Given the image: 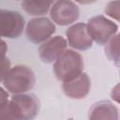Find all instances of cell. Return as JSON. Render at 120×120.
Returning a JSON list of instances; mask_svg holds the SVG:
<instances>
[{"mask_svg": "<svg viewBox=\"0 0 120 120\" xmlns=\"http://www.w3.org/2000/svg\"><path fill=\"white\" fill-rule=\"evenodd\" d=\"M2 86L11 95L25 94L36 84V75L31 67L16 65L1 77Z\"/></svg>", "mask_w": 120, "mask_h": 120, "instance_id": "1", "label": "cell"}, {"mask_svg": "<svg viewBox=\"0 0 120 120\" xmlns=\"http://www.w3.org/2000/svg\"><path fill=\"white\" fill-rule=\"evenodd\" d=\"M53 73L62 82H69L83 72L84 61L82 55L73 49H68L54 63Z\"/></svg>", "mask_w": 120, "mask_h": 120, "instance_id": "2", "label": "cell"}, {"mask_svg": "<svg viewBox=\"0 0 120 120\" xmlns=\"http://www.w3.org/2000/svg\"><path fill=\"white\" fill-rule=\"evenodd\" d=\"M18 120H34L40 110V101L33 93L12 95L6 107Z\"/></svg>", "mask_w": 120, "mask_h": 120, "instance_id": "3", "label": "cell"}, {"mask_svg": "<svg viewBox=\"0 0 120 120\" xmlns=\"http://www.w3.org/2000/svg\"><path fill=\"white\" fill-rule=\"evenodd\" d=\"M86 24L90 38L100 46H105L118 32V25L104 15H96L90 18Z\"/></svg>", "mask_w": 120, "mask_h": 120, "instance_id": "4", "label": "cell"}, {"mask_svg": "<svg viewBox=\"0 0 120 120\" xmlns=\"http://www.w3.org/2000/svg\"><path fill=\"white\" fill-rule=\"evenodd\" d=\"M55 24L47 17H36L28 21L25 27L27 39L34 44H42L55 32Z\"/></svg>", "mask_w": 120, "mask_h": 120, "instance_id": "5", "label": "cell"}, {"mask_svg": "<svg viewBox=\"0 0 120 120\" xmlns=\"http://www.w3.org/2000/svg\"><path fill=\"white\" fill-rule=\"evenodd\" d=\"M80 17V8L75 2L68 0L55 1L50 10V18L53 23L61 26L74 24Z\"/></svg>", "mask_w": 120, "mask_h": 120, "instance_id": "6", "label": "cell"}, {"mask_svg": "<svg viewBox=\"0 0 120 120\" xmlns=\"http://www.w3.org/2000/svg\"><path fill=\"white\" fill-rule=\"evenodd\" d=\"M0 24L2 38L14 39L22 34L25 20L20 12L3 8L0 11Z\"/></svg>", "mask_w": 120, "mask_h": 120, "instance_id": "7", "label": "cell"}, {"mask_svg": "<svg viewBox=\"0 0 120 120\" xmlns=\"http://www.w3.org/2000/svg\"><path fill=\"white\" fill-rule=\"evenodd\" d=\"M68 44L75 51H87L93 45L85 22H76L70 25L66 31Z\"/></svg>", "mask_w": 120, "mask_h": 120, "instance_id": "8", "label": "cell"}, {"mask_svg": "<svg viewBox=\"0 0 120 120\" xmlns=\"http://www.w3.org/2000/svg\"><path fill=\"white\" fill-rule=\"evenodd\" d=\"M68 50V41L62 36H54L38 48L39 59L45 64L54 63Z\"/></svg>", "mask_w": 120, "mask_h": 120, "instance_id": "9", "label": "cell"}, {"mask_svg": "<svg viewBox=\"0 0 120 120\" xmlns=\"http://www.w3.org/2000/svg\"><path fill=\"white\" fill-rule=\"evenodd\" d=\"M62 89L68 98L72 99H82L90 92L91 80L86 73L82 72L77 78L63 82Z\"/></svg>", "mask_w": 120, "mask_h": 120, "instance_id": "10", "label": "cell"}, {"mask_svg": "<svg viewBox=\"0 0 120 120\" xmlns=\"http://www.w3.org/2000/svg\"><path fill=\"white\" fill-rule=\"evenodd\" d=\"M88 120H119V110L110 100H99L89 109Z\"/></svg>", "mask_w": 120, "mask_h": 120, "instance_id": "11", "label": "cell"}, {"mask_svg": "<svg viewBox=\"0 0 120 120\" xmlns=\"http://www.w3.org/2000/svg\"><path fill=\"white\" fill-rule=\"evenodd\" d=\"M54 1H31L24 0L21 3L22 8L30 16L44 17L48 12L50 13L51 8Z\"/></svg>", "mask_w": 120, "mask_h": 120, "instance_id": "12", "label": "cell"}, {"mask_svg": "<svg viewBox=\"0 0 120 120\" xmlns=\"http://www.w3.org/2000/svg\"><path fill=\"white\" fill-rule=\"evenodd\" d=\"M104 52L107 58L114 66L120 68V34H116L111 38L104 47Z\"/></svg>", "mask_w": 120, "mask_h": 120, "instance_id": "13", "label": "cell"}, {"mask_svg": "<svg viewBox=\"0 0 120 120\" xmlns=\"http://www.w3.org/2000/svg\"><path fill=\"white\" fill-rule=\"evenodd\" d=\"M104 13L120 22V1H110L104 7Z\"/></svg>", "mask_w": 120, "mask_h": 120, "instance_id": "14", "label": "cell"}, {"mask_svg": "<svg viewBox=\"0 0 120 120\" xmlns=\"http://www.w3.org/2000/svg\"><path fill=\"white\" fill-rule=\"evenodd\" d=\"M0 90H1V97H0V98H0V110H2V109L6 108V107L8 106L10 98L8 97V92L3 86L0 88Z\"/></svg>", "mask_w": 120, "mask_h": 120, "instance_id": "15", "label": "cell"}, {"mask_svg": "<svg viewBox=\"0 0 120 120\" xmlns=\"http://www.w3.org/2000/svg\"><path fill=\"white\" fill-rule=\"evenodd\" d=\"M110 96H111V98H112V99L113 101H115L116 103L120 104V82L115 84L112 87V89L111 90Z\"/></svg>", "mask_w": 120, "mask_h": 120, "instance_id": "16", "label": "cell"}, {"mask_svg": "<svg viewBox=\"0 0 120 120\" xmlns=\"http://www.w3.org/2000/svg\"><path fill=\"white\" fill-rule=\"evenodd\" d=\"M0 120H18L15 118L7 108L0 110Z\"/></svg>", "mask_w": 120, "mask_h": 120, "instance_id": "17", "label": "cell"}, {"mask_svg": "<svg viewBox=\"0 0 120 120\" xmlns=\"http://www.w3.org/2000/svg\"><path fill=\"white\" fill-rule=\"evenodd\" d=\"M11 68H12V67L10 66V61H9V59H8L7 56H5V57H4V60H3V65H2V75H1V77L4 76Z\"/></svg>", "mask_w": 120, "mask_h": 120, "instance_id": "18", "label": "cell"}, {"mask_svg": "<svg viewBox=\"0 0 120 120\" xmlns=\"http://www.w3.org/2000/svg\"><path fill=\"white\" fill-rule=\"evenodd\" d=\"M2 46H3V53H4V57H5L6 56V52H7V50H6L7 46H6V42L4 40L2 41Z\"/></svg>", "mask_w": 120, "mask_h": 120, "instance_id": "19", "label": "cell"}, {"mask_svg": "<svg viewBox=\"0 0 120 120\" xmlns=\"http://www.w3.org/2000/svg\"><path fill=\"white\" fill-rule=\"evenodd\" d=\"M68 120H72V118H70V119H68Z\"/></svg>", "mask_w": 120, "mask_h": 120, "instance_id": "20", "label": "cell"}, {"mask_svg": "<svg viewBox=\"0 0 120 120\" xmlns=\"http://www.w3.org/2000/svg\"><path fill=\"white\" fill-rule=\"evenodd\" d=\"M119 75H120V69H119Z\"/></svg>", "mask_w": 120, "mask_h": 120, "instance_id": "21", "label": "cell"}, {"mask_svg": "<svg viewBox=\"0 0 120 120\" xmlns=\"http://www.w3.org/2000/svg\"><path fill=\"white\" fill-rule=\"evenodd\" d=\"M119 120H120V114H119Z\"/></svg>", "mask_w": 120, "mask_h": 120, "instance_id": "22", "label": "cell"}, {"mask_svg": "<svg viewBox=\"0 0 120 120\" xmlns=\"http://www.w3.org/2000/svg\"><path fill=\"white\" fill-rule=\"evenodd\" d=\"M119 34H120V33H119Z\"/></svg>", "mask_w": 120, "mask_h": 120, "instance_id": "23", "label": "cell"}]
</instances>
